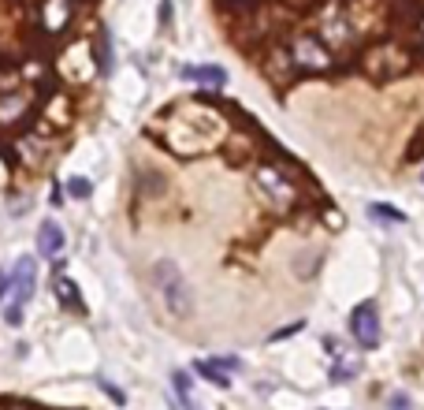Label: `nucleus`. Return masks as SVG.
Returning <instances> with one entry per match:
<instances>
[{
    "label": "nucleus",
    "instance_id": "nucleus-1",
    "mask_svg": "<svg viewBox=\"0 0 424 410\" xmlns=\"http://www.w3.org/2000/svg\"><path fill=\"white\" fill-rule=\"evenodd\" d=\"M413 60H417V56H413V49L406 45V41L384 38V41H376V45L365 52L361 68L368 71V79L391 82V79H398V75H406L413 68Z\"/></svg>",
    "mask_w": 424,
    "mask_h": 410
},
{
    "label": "nucleus",
    "instance_id": "nucleus-2",
    "mask_svg": "<svg viewBox=\"0 0 424 410\" xmlns=\"http://www.w3.org/2000/svg\"><path fill=\"white\" fill-rule=\"evenodd\" d=\"M153 287H157V295L168 306L171 317H190L194 314V291H190L187 276L179 273L175 261L160 257V261L153 265Z\"/></svg>",
    "mask_w": 424,
    "mask_h": 410
},
{
    "label": "nucleus",
    "instance_id": "nucleus-3",
    "mask_svg": "<svg viewBox=\"0 0 424 410\" xmlns=\"http://www.w3.org/2000/svg\"><path fill=\"white\" fill-rule=\"evenodd\" d=\"M34 287H38V265L30 254H23L12 268V302H8V310H4L8 325H19V321H23V306L34 298Z\"/></svg>",
    "mask_w": 424,
    "mask_h": 410
},
{
    "label": "nucleus",
    "instance_id": "nucleus-4",
    "mask_svg": "<svg viewBox=\"0 0 424 410\" xmlns=\"http://www.w3.org/2000/svg\"><path fill=\"white\" fill-rule=\"evenodd\" d=\"M287 52H290V63H295L298 71H328L335 63V52L313 34H295L287 41Z\"/></svg>",
    "mask_w": 424,
    "mask_h": 410
},
{
    "label": "nucleus",
    "instance_id": "nucleus-5",
    "mask_svg": "<svg viewBox=\"0 0 424 410\" xmlns=\"http://www.w3.org/2000/svg\"><path fill=\"white\" fill-rule=\"evenodd\" d=\"M350 332L361 343V351H376L379 347V310L376 302H357L350 314Z\"/></svg>",
    "mask_w": 424,
    "mask_h": 410
},
{
    "label": "nucleus",
    "instance_id": "nucleus-6",
    "mask_svg": "<svg viewBox=\"0 0 424 410\" xmlns=\"http://www.w3.org/2000/svg\"><path fill=\"white\" fill-rule=\"evenodd\" d=\"M257 183H260V190H265L268 198L279 205V209L295 205V198H298V187H295L287 176H279L276 168H260V172H257Z\"/></svg>",
    "mask_w": 424,
    "mask_h": 410
},
{
    "label": "nucleus",
    "instance_id": "nucleus-7",
    "mask_svg": "<svg viewBox=\"0 0 424 410\" xmlns=\"http://www.w3.org/2000/svg\"><path fill=\"white\" fill-rule=\"evenodd\" d=\"M30 109H34V101L23 90L4 93L0 97V127H23L30 120Z\"/></svg>",
    "mask_w": 424,
    "mask_h": 410
},
{
    "label": "nucleus",
    "instance_id": "nucleus-8",
    "mask_svg": "<svg viewBox=\"0 0 424 410\" xmlns=\"http://www.w3.org/2000/svg\"><path fill=\"white\" fill-rule=\"evenodd\" d=\"M52 291H56L60 306L71 310V314H86V302H82V291L71 276H63V265H56V276H52Z\"/></svg>",
    "mask_w": 424,
    "mask_h": 410
},
{
    "label": "nucleus",
    "instance_id": "nucleus-9",
    "mask_svg": "<svg viewBox=\"0 0 424 410\" xmlns=\"http://www.w3.org/2000/svg\"><path fill=\"white\" fill-rule=\"evenodd\" d=\"M238 358H198V373L205 381H212L216 388H231V373L238 370Z\"/></svg>",
    "mask_w": 424,
    "mask_h": 410
},
{
    "label": "nucleus",
    "instance_id": "nucleus-10",
    "mask_svg": "<svg viewBox=\"0 0 424 410\" xmlns=\"http://www.w3.org/2000/svg\"><path fill=\"white\" fill-rule=\"evenodd\" d=\"M63 243H68V235H63V228L56 220H41L38 228V254L49 257V261H56V257L63 254Z\"/></svg>",
    "mask_w": 424,
    "mask_h": 410
},
{
    "label": "nucleus",
    "instance_id": "nucleus-11",
    "mask_svg": "<svg viewBox=\"0 0 424 410\" xmlns=\"http://www.w3.org/2000/svg\"><path fill=\"white\" fill-rule=\"evenodd\" d=\"M187 82H201V86H209V90H220V86L227 82V71L223 68H216V63H198V68H182L179 71Z\"/></svg>",
    "mask_w": 424,
    "mask_h": 410
},
{
    "label": "nucleus",
    "instance_id": "nucleus-12",
    "mask_svg": "<svg viewBox=\"0 0 424 410\" xmlns=\"http://www.w3.org/2000/svg\"><path fill=\"white\" fill-rule=\"evenodd\" d=\"M368 217L379 220V224H406V213L395 209V205H387V202H372L368 205Z\"/></svg>",
    "mask_w": 424,
    "mask_h": 410
},
{
    "label": "nucleus",
    "instance_id": "nucleus-13",
    "mask_svg": "<svg viewBox=\"0 0 424 410\" xmlns=\"http://www.w3.org/2000/svg\"><path fill=\"white\" fill-rule=\"evenodd\" d=\"M357 370H361V365H357V362L350 358V354H339V362L331 365V381H335V384H339V381H350V377H354Z\"/></svg>",
    "mask_w": 424,
    "mask_h": 410
},
{
    "label": "nucleus",
    "instance_id": "nucleus-14",
    "mask_svg": "<svg viewBox=\"0 0 424 410\" xmlns=\"http://www.w3.org/2000/svg\"><path fill=\"white\" fill-rule=\"evenodd\" d=\"M97 71L101 75H108V68H112V52H108V34L104 30H97Z\"/></svg>",
    "mask_w": 424,
    "mask_h": 410
},
{
    "label": "nucleus",
    "instance_id": "nucleus-15",
    "mask_svg": "<svg viewBox=\"0 0 424 410\" xmlns=\"http://www.w3.org/2000/svg\"><path fill=\"white\" fill-rule=\"evenodd\" d=\"M68 194H71V198H79V202H86L93 194V183L86 179V176H71L68 179Z\"/></svg>",
    "mask_w": 424,
    "mask_h": 410
},
{
    "label": "nucleus",
    "instance_id": "nucleus-16",
    "mask_svg": "<svg viewBox=\"0 0 424 410\" xmlns=\"http://www.w3.org/2000/svg\"><path fill=\"white\" fill-rule=\"evenodd\" d=\"M171 384H175V392H179L182 403H190V373L175 370V373H171Z\"/></svg>",
    "mask_w": 424,
    "mask_h": 410
},
{
    "label": "nucleus",
    "instance_id": "nucleus-17",
    "mask_svg": "<svg viewBox=\"0 0 424 410\" xmlns=\"http://www.w3.org/2000/svg\"><path fill=\"white\" fill-rule=\"evenodd\" d=\"M104 392H108V399H112V403H119V407L127 403V392H119L116 384H108V381H104Z\"/></svg>",
    "mask_w": 424,
    "mask_h": 410
},
{
    "label": "nucleus",
    "instance_id": "nucleus-18",
    "mask_svg": "<svg viewBox=\"0 0 424 410\" xmlns=\"http://www.w3.org/2000/svg\"><path fill=\"white\" fill-rule=\"evenodd\" d=\"M8 291H12V273H4V268H0V302H4Z\"/></svg>",
    "mask_w": 424,
    "mask_h": 410
},
{
    "label": "nucleus",
    "instance_id": "nucleus-19",
    "mask_svg": "<svg viewBox=\"0 0 424 410\" xmlns=\"http://www.w3.org/2000/svg\"><path fill=\"white\" fill-rule=\"evenodd\" d=\"M279 4H290V8H313L317 0H279Z\"/></svg>",
    "mask_w": 424,
    "mask_h": 410
},
{
    "label": "nucleus",
    "instance_id": "nucleus-20",
    "mask_svg": "<svg viewBox=\"0 0 424 410\" xmlns=\"http://www.w3.org/2000/svg\"><path fill=\"white\" fill-rule=\"evenodd\" d=\"M391 410H409V399H406V395H395V403H391Z\"/></svg>",
    "mask_w": 424,
    "mask_h": 410
},
{
    "label": "nucleus",
    "instance_id": "nucleus-21",
    "mask_svg": "<svg viewBox=\"0 0 424 410\" xmlns=\"http://www.w3.org/2000/svg\"><path fill=\"white\" fill-rule=\"evenodd\" d=\"M421 183H424V172H421Z\"/></svg>",
    "mask_w": 424,
    "mask_h": 410
}]
</instances>
